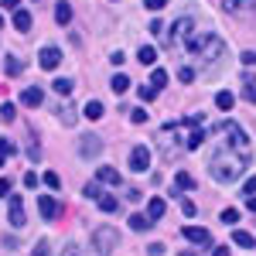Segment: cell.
Listing matches in <instances>:
<instances>
[{"label":"cell","instance_id":"51","mask_svg":"<svg viewBox=\"0 0 256 256\" xmlns=\"http://www.w3.org/2000/svg\"><path fill=\"white\" fill-rule=\"evenodd\" d=\"M4 7H18V0H4Z\"/></svg>","mask_w":256,"mask_h":256},{"label":"cell","instance_id":"21","mask_svg":"<svg viewBox=\"0 0 256 256\" xmlns=\"http://www.w3.org/2000/svg\"><path fill=\"white\" fill-rule=\"evenodd\" d=\"M174 184L181 188V192H192V188H195V178L188 174V171H178V174H174Z\"/></svg>","mask_w":256,"mask_h":256},{"label":"cell","instance_id":"11","mask_svg":"<svg viewBox=\"0 0 256 256\" xmlns=\"http://www.w3.org/2000/svg\"><path fill=\"white\" fill-rule=\"evenodd\" d=\"M38 212H41V218H48V222H52V218H58V202H55V198L52 195H41L38 198Z\"/></svg>","mask_w":256,"mask_h":256},{"label":"cell","instance_id":"25","mask_svg":"<svg viewBox=\"0 0 256 256\" xmlns=\"http://www.w3.org/2000/svg\"><path fill=\"white\" fill-rule=\"evenodd\" d=\"M96 202H99V208H102V212H116V208H120L116 195H99Z\"/></svg>","mask_w":256,"mask_h":256},{"label":"cell","instance_id":"50","mask_svg":"<svg viewBox=\"0 0 256 256\" xmlns=\"http://www.w3.org/2000/svg\"><path fill=\"white\" fill-rule=\"evenodd\" d=\"M212 256H229V250H226V246H218V250H216Z\"/></svg>","mask_w":256,"mask_h":256},{"label":"cell","instance_id":"18","mask_svg":"<svg viewBox=\"0 0 256 256\" xmlns=\"http://www.w3.org/2000/svg\"><path fill=\"white\" fill-rule=\"evenodd\" d=\"M216 106H218V110H226V113H229V110L236 106V96H232L229 89H222V92H216Z\"/></svg>","mask_w":256,"mask_h":256},{"label":"cell","instance_id":"40","mask_svg":"<svg viewBox=\"0 0 256 256\" xmlns=\"http://www.w3.org/2000/svg\"><path fill=\"white\" fill-rule=\"evenodd\" d=\"M181 212L192 218V216H195V202H192V198H184V202H181Z\"/></svg>","mask_w":256,"mask_h":256},{"label":"cell","instance_id":"26","mask_svg":"<svg viewBox=\"0 0 256 256\" xmlns=\"http://www.w3.org/2000/svg\"><path fill=\"white\" fill-rule=\"evenodd\" d=\"M58 120H62V123H65V126H72V123L79 120V113H76L72 106H58Z\"/></svg>","mask_w":256,"mask_h":256},{"label":"cell","instance_id":"10","mask_svg":"<svg viewBox=\"0 0 256 256\" xmlns=\"http://www.w3.org/2000/svg\"><path fill=\"white\" fill-rule=\"evenodd\" d=\"M222 10H229V14H256V0H222Z\"/></svg>","mask_w":256,"mask_h":256},{"label":"cell","instance_id":"35","mask_svg":"<svg viewBox=\"0 0 256 256\" xmlns=\"http://www.w3.org/2000/svg\"><path fill=\"white\" fill-rule=\"evenodd\" d=\"M222 222H226V226H236V222H239V212H236V208H226V212H222Z\"/></svg>","mask_w":256,"mask_h":256},{"label":"cell","instance_id":"42","mask_svg":"<svg viewBox=\"0 0 256 256\" xmlns=\"http://www.w3.org/2000/svg\"><path fill=\"white\" fill-rule=\"evenodd\" d=\"M164 4H168V0H144L147 10H164Z\"/></svg>","mask_w":256,"mask_h":256},{"label":"cell","instance_id":"53","mask_svg":"<svg viewBox=\"0 0 256 256\" xmlns=\"http://www.w3.org/2000/svg\"><path fill=\"white\" fill-rule=\"evenodd\" d=\"M0 28H4V18H0Z\"/></svg>","mask_w":256,"mask_h":256},{"label":"cell","instance_id":"46","mask_svg":"<svg viewBox=\"0 0 256 256\" xmlns=\"http://www.w3.org/2000/svg\"><path fill=\"white\" fill-rule=\"evenodd\" d=\"M28 158H31V160L41 158V147H38V144H31V147H28Z\"/></svg>","mask_w":256,"mask_h":256},{"label":"cell","instance_id":"4","mask_svg":"<svg viewBox=\"0 0 256 256\" xmlns=\"http://www.w3.org/2000/svg\"><path fill=\"white\" fill-rule=\"evenodd\" d=\"M218 130H222V137H226V144H232V147H236L239 154H246V158H250V137L242 134V126H239V123H232V120H226V123H222Z\"/></svg>","mask_w":256,"mask_h":256},{"label":"cell","instance_id":"29","mask_svg":"<svg viewBox=\"0 0 256 256\" xmlns=\"http://www.w3.org/2000/svg\"><path fill=\"white\" fill-rule=\"evenodd\" d=\"M52 89H55L58 96H68V92H72V79H55V82H52Z\"/></svg>","mask_w":256,"mask_h":256},{"label":"cell","instance_id":"32","mask_svg":"<svg viewBox=\"0 0 256 256\" xmlns=\"http://www.w3.org/2000/svg\"><path fill=\"white\" fill-rule=\"evenodd\" d=\"M44 184H48L52 192H58V188H62V178L55 174V171H48V174H44Z\"/></svg>","mask_w":256,"mask_h":256},{"label":"cell","instance_id":"45","mask_svg":"<svg viewBox=\"0 0 256 256\" xmlns=\"http://www.w3.org/2000/svg\"><path fill=\"white\" fill-rule=\"evenodd\" d=\"M10 195V181H7V178H0V198H7Z\"/></svg>","mask_w":256,"mask_h":256},{"label":"cell","instance_id":"16","mask_svg":"<svg viewBox=\"0 0 256 256\" xmlns=\"http://www.w3.org/2000/svg\"><path fill=\"white\" fill-rule=\"evenodd\" d=\"M82 116H86V120H102V116H106V110H102V102H99V99H89V102H86V110H82Z\"/></svg>","mask_w":256,"mask_h":256},{"label":"cell","instance_id":"19","mask_svg":"<svg viewBox=\"0 0 256 256\" xmlns=\"http://www.w3.org/2000/svg\"><path fill=\"white\" fill-rule=\"evenodd\" d=\"M110 89H113V92H116V96H123V92H126V89H130V79H126V76H123V72H116V76H113V79H110Z\"/></svg>","mask_w":256,"mask_h":256},{"label":"cell","instance_id":"1","mask_svg":"<svg viewBox=\"0 0 256 256\" xmlns=\"http://www.w3.org/2000/svg\"><path fill=\"white\" fill-rule=\"evenodd\" d=\"M246 168H250V158H246V154H239L236 147H232V144H226V140L212 150V160H208L212 178L222 181V184H232L236 178H242Z\"/></svg>","mask_w":256,"mask_h":256},{"label":"cell","instance_id":"23","mask_svg":"<svg viewBox=\"0 0 256 256\" xmlns=\"http://www.w3.org/2000/svg\"><path fill=\"white\" fill-rule=\"evenodd\" d=\"M14 28L18 31H31V14L28 10H14Z\"/></svg>","mask_w":256,"mask_h":256},{"label":"cell","instance_id":"6","mask_svg":"<svg viewBox=\"0 0 256 256\" xmlns=\"http://www.w3.org/2000/svg\"><path fill=\"white\" fill-rule=\"evenodd\" d=\"M188 34H192V18H181V20H174V24H171V34H168L164 41H168V44L174 48L178 41H184Z\"/></svg>","mask_w":256,"mask_h":256},{"label":"cell","instance_id":"37","mask_svg":"<svg viewBox=\"0 0 256 256\" xmlns=\"http://www.w3.org/2000/svg\"><path fill=\"white\" fill-rule=\"evenodd\" d=\"M130 123H147V113H144V106H140V110H130Z\"/></svg>","mask_w":256,"mask_h":256},{"label":"cell","instance_id":"30","mask_svg":"<svg viewBox=\"0 0 256 256\" xmlns=\"http://www.w3.org/2000/svg\"><path fill=\"white\" fill-rule=\"evenodd\" d=\"M10 158H14V144L10 140H0V164H7Z\"/></svg>","mask_w":256,"mask_h":256},{"label":"cell","instance_id":"38","mask_svg":"<svg viewBox=\"0 0 256 256\" xmlns=\"http://www.w3.org/2000/svg\"><path fill=\"white\" fill-rule=\"evenodd\" d=\"M31 256H52V246H48V242L41 239L38 246H34V253H31Z\"/></svg>","mask_w":256,"mask_h":256},{"label":"cell","instance_id":"31","mask_svg":"<svg viewBox=\"0 0 256 256\" xmlns=\"http://www.w3.org/2000/svg\"><path fill=\"white\" fill-rule=\"evenodd\" d=\"M14 116H18V110H14V102H4V106H0V120H7V123H10Z\"/></svg>","mask_w":256,"mask_h":256},{"label":"cell","instance_id":"15","mask_svg":"<svg viewBox=\"0 0 256 256\" xmlns=\"http://www.w3.org/2000/svg\"><path fill=\"white\" fill-rule=\"evenodd\" d=\"M164 212H168L164 198H150V202H147V218H150V222H158V218L164 216Z\"/></svg>","mask_w":256,"mask_h":256},{"label":"cell","instance_id":"17","mask_svg":"<svg viewBox=\"0 0 256 256\" xmlns=\"http://www.w3.org/2000/svg\"><path fill=\"white\" fill-rule=\"evenodd\" d=\"M137 58H140V65H154V62H158V48H154V44H140Z\"/></svg>","mask_w":256,"mask_h":256},{"label":"cell","instance_id":"27","mask_svg":"<svg viewBox=\"0 0 256 256\" xmlns=\"http://www.w3.org/2000/svg\"><path fill=\"white\" fill-rule=\"evenodd\" d=\"M20 68H24V65H20V58L7 55V62H4V72H7V76H20Z\"/></svg>","mask_w":256,"mask_h":256},{"label":"cell","instance_id":"28","mask_svg":"<svg viewBox=\"0 0 256 256\" xmlns=\"http://www.w3.org/2000/svg\"><path fill=\"white\" fill-rule=\"evenodd\" d=\"M150 86H154V89H164V86H168V72H164V68H154V72H150Z\"/></svg>","mask_w":256,"mask_h":256},{"label":"cell","instance_id":"22","mask_svg":"<svg viewBox=\"0 0 256 256\" xmlns=\"http://www.w3.org/2000/svg\"><path fill=\"white\" fill-rule=\"evenodd\" d=\"M55 20H58V24H68V20H72V4L62 0L58 7H55Z\"/></svg>","mask_w":256,"mask_h":256},{"label":"cell","instance_id":"20","mask_svg":"<svg viewBox=\"0 0 256 256\" xmlns=\"http://www.w3.org/2000/svg\"><path fill=\"white\" fill-rule=\"evenodd\" d=\"M232 242H236V246H246V250H253V246H256L253 232H246V229H236V232H232Z\"/></svg>","mask_w":256,"mask_h":256},{"label":"cell","instance_id":"14","mask_svg":"<svg viewBox=\"0 0 256 256\" xmlns=\"http://www.w3.org/2000/svg\"><path fill=\"white\" fill-rule=\"evenodd\" d=\"M96 181H99V184H113V188H116V184H120V171H116V168H99Z\"/></svg>","mask_w":256,"mask_h":256},{"label":"cell","instance_id":"43","mask_svg":"<svg viewBox=\"0 0 256 256\" xmlns=\"http://www.w3.org/2000/svg\"><path fill=\"white\" fill-rule=\"evenodd\" d=\"M24 188H38V174H34V171L24 174Z\"/></svg>","mask_w":256,"mask_h":256},{"label":"cell","instance_id":"7","mask_svg":"<svg viewBox=\"0 0 256 256\" xmlns=\"http://www.w3.org/2000/svg\"><path fill=\"white\" fill-rule=\"evenodd\" d=\"M147 168H150V150H147V147H134V150H130V171L144 174Z\"/></svg>","mask_w":256,"mask_h":256},{"label":"cell","instance_id":"9","mask_svg":"<svg viewBox=\"0 0 256 256\" xmlns=\"http://www.w3.org/2000/svg\"><path fill=\"white\" fill-rule=\"evenodd\" d=\"M102 154V140L99 137H82V144H79V158H99Z\"/></svg>","mask_w":256,"mask_h":256},{"label":"cell","instance_id":"49","mask_svg":"<svg viewBox=\"0 0 256 256\" xmlns=\"http://www.w3.org/2000/svg\"><path fill=\"white\" fill-rule=\"evenodd\" d=\"M246 208H250V212H256V195H250V198H246Z\"/></svg>","mask_w":256,"mask_h":256},{"label":"cell","instance_id":"13","mask_svg":"<svg viewBox=\"0 0 256 256\" xmlns=\"http://www.w3.org/2000/svg\"><path fill=\"white\" fill-rule=\"evenodd\" d=\"M41 99H44V92H41L38 86H31V89H24V92H20V102H24V106H31V110L41 106Z\"/></svg>","mask_w":256,"mask_h":256},{"label":"cell","instance_id":"12","mask_svg":"<svg viewBox=\"0 0 256 256\" xmlns=\"http://www.w3.org/2000/svg\"><path fill=\"white\" fill-rule=\"evenodd\" d=\"M184 239H192L195 246H212V232L198 229V226H184Z\"/></svg>","mask_w":256,"mask_h":256},{"label":"cell","instance_id":"39","mask_svg":"<svg viewBox=\"0 0 256 256\" xmlns=\"http://www.w3.org/2000/svg\"><path fill=\"white\" fill-rule=\"evenodd\" d=\"M242 195H246V198H250V195H256V174L250 178L246 184H242Z\"/></svg>","mask_w":256,"mask_h":256},{"label":"cell","instance_id":"33","mask_svg":"<svg viewBox=\"0 0 256 256\" xmlns=\"http://www.w3.org/2000/svg\"><path fill=\"white\" fill-rule=\"evenodd\" d=\"M82 195H86V198H99V195H102V192H99V181H89V184L82 188Z\"/></svg>","mask_w":256,"mask_h":256},{"label":"cell","instance_id":"47","mask_svg":"<svg viewBox=\"0 0 256 256\" xmlns=\"http://www.w3.org/2000/svg\"><path fill=\"white\" fill-rule=\"evenodd\" d=\"M147 253H150V256H160V253H164V246H160V242H150V246H147Z\"/></svg>","mask_w":256,"mask_h":256},{"label":"cell","instance_id":"8","mask_svg":"<svg viewBox=\"0 0 256 256\" xmlns=\"http://www.w3.org/2000/svg\"><path fill=\"white\" fill-rule=\"evenodd\" d=\"M38 65H41V68H48V72L58 68V65H62V52H58V48H52V44L41 48V52H38Z\"/></svg>","mask_w":256,"mask_h":256},{"label":"cell","instance_id":"2","mask_svg":"<svg viewBox=\"0 0 256 256\" xmlns=\"http://www.w3.org/2000/svg\"><path fill=\"white\" fill-rule=\"evenodd\" d=\"M184 48H188V52L198 58V65H202V68L218 65V58L226 55V41L218 38V34H208V31H205V34H195V31H192V34L184 38Z\"/></svg>","mask_w":256,"mask_h":256},{"label":"cell","instance_id":"48","mask_svg":"<svg viewBox=\"0 0 256 256\" xmlns=\"http://www.w3.org/2000/svg\"><path fill=\"white\" fill-rule=\"evenodd\" d=\"M242 65H256V52H246L242 55Z\"/></svg>","mask_w":256,"mask_h":256},{"label":"cell","instance_id":"5","mask_svg":"<svg viewBox=\"0 0 256 256\" xmlns=\"http://www.w3.org/2000/svg\"><path fill=\"white\" fill-rule=\"evenodd\" d=\"M7 222L20 229V226H28V216H24V198L20 195H7Z\"/></svg>","mask_w":256,"mask_h":256},{"label":"cell","instance_id":"3","mask_svg":"<svg viewBox=\"0 0 256 256\" xmlns=\"http://www.w3.org/2000/svg\"><path fill=\"white\" fill-rule=\"evenodd\" d=\"M116 242H120L116 229H110V226H99L96 232L89 236V253H92V256H110L113 250H116Z\"/></svg>","mask_w":256,"mask_h":256},{"label":"cell","instance_id":"44","mask_svg":"<svg viewBox=\"0 0 256 256\" xmlns=\"http://www.w3.org/2000/svg\"><path fill=\"white\" fill-rule=\"evenodd\" d=\"M62 256H82V253H79V246H76V242H68V246L62 250Z\"/></svg>","mask_w":256,"mask_h":256},{"label":"cell","instance_id":"34","mask_svg":"<svg viewBox=\"0 0 256 256\" xmlns=\"http://www.w3.org/2000/svg\"><path fill=\"white\" fill-rule=\"evenodd\" d=\"M154 96H158V89H154V86H140V102H150Z\"/></svg>","mask_w":256,"mask_h":256},{"label":"cell","instance_id":"24","mask_svg":"<svg viewBox=\"0 0 256 256\" xmlns=\"http://www.w3.org/2000/svg\"><path fill=\"white\" fill-rule=\"evenodd\" d=\"M150 226H154V222H150V218L147 216H130V229H137V232H147V229H150Z\"/></svg>","mask_w":256,"mask_h":256},{"label":"cell","instance_id":"52","mask_svg":"<svg viewBox=\"0 0 256 256\" xmlns=\"http://www.w3.org/2000/svg\"><path fill=\"white\" fill-rule=\"evenodd\" d=\"M181 256H195V250H184V253H181Z\"/></svg>","mask_w":256,"mask_h":256},{"label":"cell","instance_id":"41","mask_svg":"<svg viewBox=\"0 0 256 256\" xmlns=\"http://www.w3.org/2000/svg\"><path fill=\"white\" fill-rule=\"evenodd\" d=\"M242 96L250 99V102H256V82H246V89H242Z\"/></svg>","mask_w":256,"mask_h":256},{"label":"cell","instance_id":"36","mask_svg":"<svg viewBox=\"0 0 256 256\" xmlns=\"http://www.w3.org/2000/svg\"><path fill=\"white\" fill-rule=\"evenodd\" d=\"M178 79H181V82H195V68H188V65L178 68Z\"/></svg>","mask_w":256,"mask_h":256}]
</instances>
